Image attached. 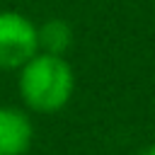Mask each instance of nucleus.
Listing matches in <instances>:
<instances>
[{"instance_id": "obj_1", "label": "nucleus", "mask_w": 155, "mask_h": 155, "mask_svg": "<svg viewBox=\"0 0 155 155\" xmlns=\"http://www.w3.org/2000/svg\"><path fill=\"white\" fill-rule=\"evenodd\" d=\"M17 87L29 111L56 114L73 99L75 73L65 56L39 51L17 70Z\"/></svg>"}, {"instance_id": "obj_2", "label": "nucleus", "mask_w": 155, "mask_h": 155, "mask_svg": "<svg viewBox=\"0 0 155 155\" xmlns=\"http://www.w3.org/2000/svg\"><path fill=\"white\" fill-rule=\"evenodd\" d=\"M34 53H39L36 24L17 10H0V70H19Z\"/></svg>"}, {"instance_id": "obj_3", "label": "nucleus", "mask_w": 155, "mask_h": 155, "mask_svg": "<svg viewBox=\"0 0 155 155\" xmlns=\"http://www.w3.org/2000/svg\"><path fill=\"white\" fill-rule=\"evenodd\" d=\"M34 128L27 111L0 107V155H24L31 145Z\"/></svg>"}, {"instance_id": "obj_4", "label": "nucleus", "mask_w": 155, "mask_h": 155, "mask_svg": "<svg viewBox=\"0 0 155 155\" xmlns=\"http://www.w3.org/2000/svg\"><path fill=\"white\" fill-rule=\"evenodd\" d=\"M39 34V51L65 56L73 44V29L65 19H48L44 24H36Z\"/></svg>"}, {"instance_id": "obj_5", "label": "nucleus", "mask_w": 155, "mask_h": 155, "mask_svg": "<svg viewBox=\"0 0 155 155\" xmlns=\"http://www.w3.org/2000/svg\"><path fill=\"white\" fill-rule=\"evenodd\" d=\"M136 155H155V143H150V145H145V148H140Z\"/></svg>"}]
</instances>
